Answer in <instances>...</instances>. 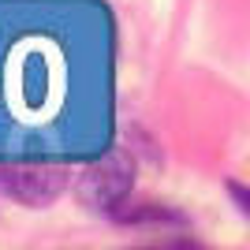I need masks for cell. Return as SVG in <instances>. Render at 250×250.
I'll use <instances>...</instances> for the list:
<instances>
[{"label": "cell", "mask_w": 250, "mask_h": 250, "mask_svg": "<svg viewBox=\"0 0 250 250\" xmlns=\"http://www.w3.org/2000/svg\"><path fill=\"white\" fill-rule=\"evenodd\" d=\"M71 187V172L63 165H8L0 168V194L30 209L52 206Z\"/></svg>", "instance_id": "obj_2"}, {"label": "cell", "mask_w": 250, "mask_h": 250, "mask_svg": "<svg viewBox=\"0 0 250 250\" xmlns=\"http://www.w3.org/2000/svg\"><path fill=\"white\" fill-rule=\"evenodd\" d=\"M135 190V161L124 149H112L108 157L94 161L83 168V176L75 183L79 202L97 213H116L127 202V194Z\"/></svg>", "instance_id": "obj_1"}, {"label": "cell", "mask_w": 250, "mask_h": 250, "mask_svg": "<svg viewBox=\"0 0 250 250\" xmlns=\"http://www.w3.org/2000/svg\"><path fill=\"white\" fill-rule=\"evenodd\" d=\"M228 190H231V194H235V198H239V206H243V209H247V213H250V190H243L239 183H228Z\"/></svg>", "instance_id": "obj_3"}]
</instances>
